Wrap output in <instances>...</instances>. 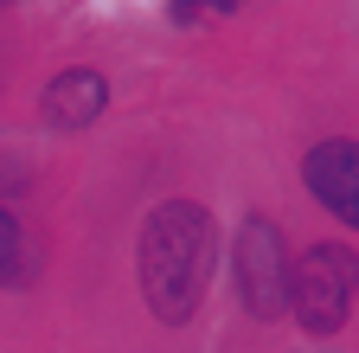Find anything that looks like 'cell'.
<instances>
[{"instance_id":"1","label":"cell","mask_w":359,"mask_h":353,"mask_svg":"<svg viewBox=\"0 0 359 353\" xmlns=\"http://www.w3.org/2000/svg\"><path fill=\"white\" fill-rule=\"evenodd\" d=\"M212 283V218L193 199H167L142 225V295L161 321H193Z\"/></svg>"},{"instance_id":"2","label":"cell","mask_w":359,"mask_h":353,"mask_svg":"<svg viewBox=\"0 0 359 353\" xmlns=\"http://www.w3.org/2000/svg\"><path fill=\"white\" fill-rule=\"evenodd\" d=\"M353 295H359V257L346 244H314L289 270V308L308 334H334L353 315Z\"/></svg>"},{"instance_id":"3","label":"cell","mask_w":359,"mask_h":353,"mask_svg":"<svg viewBox=\"0 0 359 353\" xmlns=\"http://www.w3.org/2000/svg\"><path fill=\"white\" fill-rule=\"evenodd\" d=\"M238 295L257 321L289 308V251H283V232L269 218H250L238 232Z\"/></svg>"},{"instance_id":"4","label":"cell","mask_w":359,"mask_h":353,"mask_svg":"<svg viewBox=\"0 0 359 353\" xmlns=\"http://www.w3.org/2000/svg\"><path fill=\"white\" fill-rule=\"evenodd\" d=\"M308 187L334 218L359 225V142H321L308 154Z\"/></svg>"},{"instance_id":"5","label":"cell","mask_w":359,"mask_h":353,"mask_svg":"<svg viewBox=\"0 0 359 353\" xmlns=\"http://www.w3.org/2000/svg\"><path fill=\"white\" fill-rule=\"evenodd\" d=\"M109 103V84L97 71H65L52 77V91H45V116H52L58 128H83V122H97Z\"/></svg>"},{"instance_id":"6","label":"cell","mask_w":359,"mask_h":353,"mask_svg":"<svg viewBox=\"0 0 359 353\" xmlns=\"http://www.w3.org/2000/svg\"><path fill=\"white\" fill-rule=\"evenodd\" d=\"M20 277V225H13V212H0V283Z\"/></svg>"},{"instance_id":"7","label":"cell","mask_w":359,"mask_h":353,"mask_svg":"<svg viewBox=\"0 0 359 353\" xmlns=\"http://www.w3.org/2000/svg\"><path fill=\"white\" fill-rule=\"evenodd\" d=\"M199 7H218V13H231V7H238V0H180V7H173V13H180V20H193Z\"/></svg>"}]
</instances>
